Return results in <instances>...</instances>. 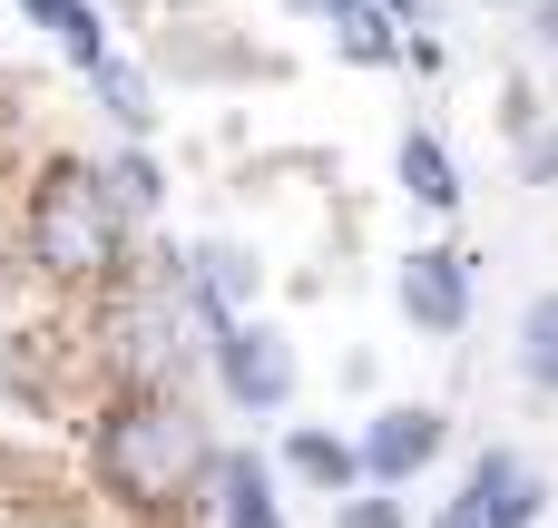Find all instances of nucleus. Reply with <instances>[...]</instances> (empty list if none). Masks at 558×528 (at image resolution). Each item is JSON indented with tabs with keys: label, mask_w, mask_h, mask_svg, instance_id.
Here are the masks:
<instances>
[{
	"label": "nucleus",
	"mask_w": 558,
	"mask_h": 528,
	"mask_svg": "<svg viewBox=\"0 0 558 528\" xmlns=\"http://www.w3.org/2000/svg\"><path fill=\"white\" fill-rule=\"evenodd\" d=\"M373 10H383V20H392V29H412V39H422V29H432V10H422V0H373Z\"/></svg>",
	"instance_id": "obj_18"
},
{
	"label": "nucleus",
	"mask_w": 558,
	"mask_h": 528,
	"mask_svg": "<svg viewBox=\"0 0 558 528\" xmlns=\"http://www.w3.org/2000/svg\"><path fill=\"white\" fill-rule=\"evenodd\" d=\"M461 519L471 528H539L549 519V480H539L510 441H490V451L471 461V480H461Z\"/></svg>",
	"instance_id": "obj_6"
},
{
	"label": "nucleus",
	"mask_w": 558,
	"mask_h": 528,
	"mask_svg": "<svg viewBox=\"0 0 558 528\" xmlns=\"http://www.w3.org/2000/svg\"><path fill=\"white\" fill-rule=\"evenodd\" d=\"M98 186L118 196V216H157V206H167V167H157L147 147H118V157L98 167Z\"/></svg>",
	"instance_id": "obj_13"
},
{
	"label": "nucleus",
	"mask_w": 558,
	"mask_h": 528,
	"mask_svg": "<svg viewBox=\"0 0 558 528\" xmlns=\"http://www.w3.org/2000/svg\"><path fill=\"white\" fill-rule=\"evenodd\" d=\"M490 10H530V0H490Z\"/></svg>",
	"instance_id": "obj_21"
},
{
	"label": "nucleus",
	"mask_w": 558,
	"mask_h": 528,
	"mask_svg": "<svg viewBox=\"0 0 558 528\" xmlns=\"http://www.w3.org/2000/svg\"><path fill=\"white\" fill-rule=\"evenodd\" d=\"M530 39H539V59H558V0H530Z\"/></svg>",
	"instance_id": "obj_17"
},
{
	"label": "nucleus",
	"mask_w": 558,
	"mask_h": 528,
	"mask_svg": "<svg viewBox=\"0 0 558 528\" xmlns=\"http://www.w3.org/2000/svg\"><path fill=\"white\" fill-rule=\"evenodd\" d=\"M392 176H402V196H412V206H432V216H451V206H461V167H451V147H441L432 127H402Z\"/></svg>",
	"instance_id": "obj_9"
},
{
	"label": "nucleus",
	"mask_w": 558,
	"mask_h": 528,
	"mask_svg": "<svg viewBox=\"0 0 558 528\" xmlns=\"http://www.w3.org/2000/svg\"><path fill=\"white\" fill-rule=\"evenodd\" d=\"M88 98L118 118V137H128V147H147V127H157V88H147V69H128V59L108 49V59L88 69Z\"/></svg>",
	"instance_id": "obj_10"
},
{
	"label": "nucleus",
	"mask_w": 558,
	"mask_h": 528,
	"mask_svg": "<svg viewBox=\"0 0 558 528\" xmlns=\"http://www.w3.org/2000/svg\"><path fill=\"white\" fill-rule=\"evenodd\" d=\"M284 480H304L314 500H353V490H363V461H353V431H324V421H294V431H284Z\"/></svg>",
	"instance_id": "obj_8"
},
{
	"label": "nucleus",
	"mask_w": 558,
	"mask_h": 528,
	"mask_svg": "<svg viewBox=\"0 0 558 528\" xmlns=\"http://www.w3.org/2000/svg\"><path fill=\"white\" fill-rule=\"evenodd\" d=\"M333 528H412V500H392V490H353V500H333Z\"/></svg>",
	"instance_id": "obj_15"
},
{
	"label": "nucleus",
	"mask_w": 558,
	"mask_h": 528,
	"mask_svg": "<svg viewBox=\"0 0 558 528\" xmlns=\"http://www.w3.org/2000/svg\"><path fill=\"white\" fill-rule=\"evenodd\" d=\"M510 137H520V176H530V186H558V127L549 118H520Z\"/></svg>",
	"instance_id": "obj_16"
},
{
	"label": "nucleus",
	"mask_w": 558,
	"mask_h": 528,
	"mask_svg": "<svg viewBox=\"0 0 558 528\" xmlns=\"http://www.w3.org/2000/svg\"><path fill=\"white\" fill-rule=\"evenodd\" d=\"M333 49H343V59H353V69H402V29H392V20H383V10H373V0H363V10H343V20H333Z\"/></svg>",
	"instance_id": "obj_14"
},
{
	"label": "nucleus",
	"mask_w": 558,
	"mask_h": 528,
	"mask_svg": "<svg viewBox=\"0 0 558 528\" xmlns=\"http://www.w3.org/2000/svg\"><path fill=\"white\" fill-rule=\"evenodd\" d=\"M284 10H294V20H324V29H333V20H343V10H363V0H284Z\"/></svg>",
	"instance_id": "obj_19"
},
{
	"label": "nucleus",
	"mask_w": 558,
	"mask_h": 528,
	"mask_svg": "<svg viewBox=\"0 0 558 528\" xmlns=\"http://www.w3.org/2000/svg\"><path fill=\"white\" fill-rule=\"evenodd\" d=\"M206 353H216V392H226V402H235L245 421H275V412L294 402V343H284V333L265 323V314L226 323V333H216Z\"/></svg>",
	"instance_id": "obj_3"
},
{
	"label": "nucleus",
	"mask_w": 558,
	"mask_h": 528,
	"mask_svg": "<svg viewBox=\"0 0 558 528\" xmlns=\"http://www.w3.org/2000/svg\"><path fill=\"white\" fill-rule=\"evenodd\" d=\"M520 382H530L539 402H558V284L520 304Z\"/></svg>",
	"instance_id": "obj_12"
},
{
	"label": "nucleus",
	"mask_w": 558,
	"mask_h": 528,
	"mask_svg": "<svg viewBox=\"0 0 558 528\" xmlns=\"http://www.w3.org/2000/svg\"><path fill=\"white\" fill-rule=\"evenodd\" d=\"M432 528H471V519H461V500H441V519H432Z\"/></svg>",
	"instance_id": "obj_20"
},
{
	"label": "nucleus",
	"mask_w": 558,
	"mask_h": 528,
	"mask_svg": "<svg viewBox=\"0 0 558 528\" xmlns=\"http://www.w3.org/2000/svg\"><path fill=\"white\" fill-rule=\"evenodd\" d=\"M206 490H216V528H284L275 461H265V451H216V461H206Z\"/></svg>",
	"instance_id": "obj_7"
},
{
	"label": "nucleus",
	"mask_w": 558,
	"mask_h": 528,
	"mask_svg": "<svg viewBox=\"0 0 558 528\" xmlns=\"http://www.w3.org/2000/svg\"><path fill=\"white\" fill-rule=\"evenodd\" d=\"M20 10H29V20H39L59 49H69V69H78V78H88L108 49H118V39H108V20H98V0H20Z\"/></svg>",
	"instance_id": "obj_11"
},
{
	"label": "nucleus",
	"mask_w": 558,
	"mask_h": 528,
	"mask_svg": "<svg viewBox=\"0 0 558 528\" xmlns=\"http://www.w3.org/2000/svg\"><path fill=\"white\" fill-rule=\"evenodd\" d=\"M471 294H481V255H471V245H412L402 274H392L402 323H412V333H441V343L471 323Z\"/></svg>",
	"instance_id": "obj_5"
},
{
	"label": "nucleus",
	"mask_w": 558,
	"mask_h": 528,
	"mask_svg": "<svg viewBox=\"0 0 558 528\" xmlns=\"http://www.w3.org/2000/svg\"><path fill=\"white\" fill-rule=\"evenodd\" d=\"M0 284H10V274H0Z\"/></svg>",
	"instance_id": "obj_22"
},
{
	"label": "nucleus",
	"mask_w": 558,
	"mask_h": 528,
	"mask_svg": "<svg viewBox=\"0 0 558 528\" xmlns=\"http://www.w3.org/2000/svg\"><path fill=\"white\" fill-rule=\"evenodd\" d=\"M441 451H451V412H441V402H392V412H373V421L353 431L363 490H392V500H402Z\"/></svg>",
	"instance_id": "obj_4"
},
{
	"label": "nucleus",
	"mask_w": 558,
	"mask_h": 528,
	"mask_svg": "<svg viewBox=\"0 0 558 528\" xmlns=\"http://www.w3.org/2000/svg\"><path fill=\"white\" fill-rule=\"evenodd\" d=\"M98 480H108V500H128V509H177L186 490H206V441H196V412L177 402V392H128L118 412H98Z\"/></svg>",
	"instance_id": "obj_1"
},
{
	"label": "nucleus",
	"mask_w": 558,
	"mask_h": 528,
	"mask_svg": "<svg viewBox=\"0 0 558 528\" xmlns=\"http://www.w3.org/2000/svg\"><path fill=\"white\" fill-rule=\"evenodd\" d=\"M20 245H29V265H39L49 284H118V265H128V216H118V196L98 186V167L59 157V167H39V186H29Z\"/></svg>",
	"instance_id": "obj_2"
}]
</instances>
